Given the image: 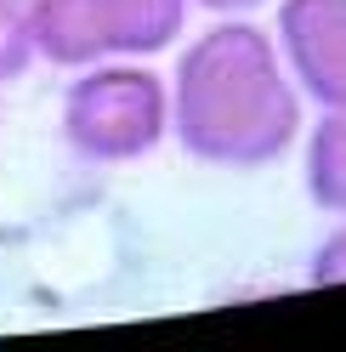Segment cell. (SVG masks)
I'll return each instance as SVG.
<instances>
[{"label":"cell","instance_id":"6da1fadb","mask_svg":"<svg viewBox=\"0 0 346 352\" xmlns=\"http://www.w3.org/2000/svg\"><path fill=\"white\" fill-rule=\"evenodd\" d=\"M307 131V97L262 17H210L176 40L170 63V142L205 170H267Z\"/></svg>","mask_w":346,"mask_h":352},{"label":"cell","instance_id":"7a4b0ae2","mask_svg":"<svg viewBox=\"0 0 346 352\" xmlns=\"http://www.w3.org/2000/svg\"><path fill=\"white\" fill-rule=\"evenodd\" d=\"M62 148L80 165H142L170 142V74L154 57H97L69 69L57 97Z\"/></svg>","mask_w":346,"mask_h":352},{"label":"cell","instance_id":"3957f363","mask_svg":"<svg viewBox=\"0 0 346 352\" xmlns=\"http://www.w3.org/2000/svg\"><path fill=\"white\" fill-rule=\"evenodd\" d=\"M273 40L312 108H346V0H273Z\"/></svg>","mask_w":346,"mask_h":352},{"label":"cell","instance_id":"277c9868","mask_svg":"<svg viewBox=\"0 0 346 352\" xmlns=\"http://www.w3.org/2000/svg\"><path fill=\"white\" fill-rule=\"evenodd\" d=\"M108 57H159L187 34L193 0H91Z\"/></svg>","mask_w":346,"mask_h":352},{"label":"cell","instance_id":"5b68a950","mask_svg":"<svg viewBox=\"0 0 346 352\" xmlns=\"http://www.w3.org/2000/svg\"><path fill=\"white\" fill-rule=\"evenodd\" d=\"M29 23H34V52L46 69L69 74V69H85V63L108 57L91 0H29Z\"/></svg>","mask_w":346,"mask_h":352},{"label":"cell","instance_id":"8992f818","mask_svg":"<svg viewBox=\"0 0 346 352\" xmlns=\"http://www.w3.org/2000/svg\"><path fill=\"white\" fill-rule=\"evenodd\" d=\"M301 193L330 222L346 216V108H318L301 131Z\"/></svg>","mask_w":346,"mask_h":352},{"label":"cell","instance_id":"52a82bcc","mask_svg":"<svg viewBox=\"0 0 346 352\" xmlns=\"http://www.w3.org/2000/svg\"><path fill=\"white\" fill-rule=\"evenodd\" d=\"M34 63H40V52H34L29 0H0V85H17Z\"/></svg>","mask_w":346,"mask_h":352},{"label":"cell","instance_id":"ba28073f","mask_svg":"<svg viewBox=\"0 0 346 352\" xmlns=\"http://www.w3.org/2000/svg\"><path fill=\"white\" fill-rule=\"evenodd\" d=\"M307 284L330 290V284H346V216H335V228L318 239V250L307 256Z\"/></svg>","mask_w":346,"mask_h":352},{"label":"cell","instance_id":"9c48e42d","mask_svg":"<svg viewBox=\"0 0 346 352\" xmlns=\"http://www.w3.org/2000/svg\"><path fill=\"white\" fill-rule=\"evenodd\" d=\"M193 12H205V17H262V12H273V0H193Z\"/></svg>","mask_w":346,"mask_h":352}]
</instances>
